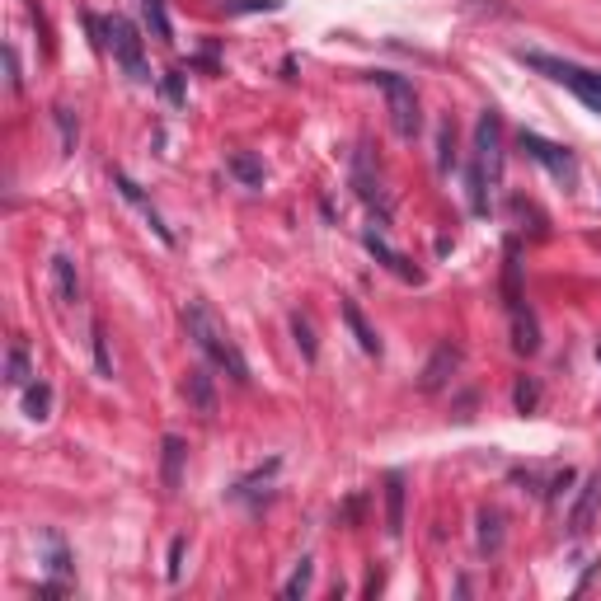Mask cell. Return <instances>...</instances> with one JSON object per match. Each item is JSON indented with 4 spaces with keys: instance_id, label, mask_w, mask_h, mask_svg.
<instances>
[{
    "instance_id": "1",
    "label": "cell",
    "mask_w": 601,
    "mask_h": 601,
    "mask_svg": "<svg viewBox=\"0 0 601 601\" xmlns=\"http://www.w3.org/2000/svg\"><path fill=\"white\" fill-rule=\"evenodd\" d=\"M470 212H489V198L503 188V118L498 108H484L475 123V155H470Z\"/></svg>"
},
{
    "instance_id": "2",
    "label": "cell",
    "mask_w": 601,
    "mask_h": 601,
    "mask_svg": "<svg viewBox=\"0 0 601 601\" xmlns=\"http://www.w3.org/2000/svg\"><path fill=\"white\" fill-rule=\"evenodd\" d=\"M184 324H188V339L198 343L202 357H207L212 367L226 371L235 386H249L245 353H240V343L231 339V329H226V324L212 315V306H207V301H188V306H184Z\"/></svg>"
},
{
    "instance_id": "3",
    "label": "cell",
    "mask_w": 601,
    "mask_h": 601,
    "mask_svg": "<svg viewBox=\"0 0 601 601\" xmlns=\"http://www.w3.org/2000/svg\"><path fill=\"white\" fill-rule=\"evenodd\" d=\"M517 57H522L531 71H540L545 80L573 90L592 113H601V76L597 71H587V66H578V62H564V57H545V52H517Z\"/></svg>"
},
{
    "instance_id": "4",
    "label": "cell",
    "mask_w": 601,
    "mask_h": 601,
    "mask_svg": "<svg viewBox=\"0 0 601 601\" xmlns=\"http://www.w3.org/2000/svg\"><path fill=\"white\" fill-rule=\"evenodd\" d=\"M104 47L113 52V62L127 71V80H137V85H146V80H151L146 47H141V33H137V24H132V19L108 15L104 19Z\"/></svg>"
},
{
    "instance_id": "5",
    "label": "cell",
    "mask_w": 601,
    "mask_h": 601,
    "mask_svg": "<svg viewBox=\"0 0 601 601\" xmlns=\"http://www.w3.org/2000/svg\"><path fill=\"white\" fill-rule=\"evenodd\" d=\"M371 85L386 94V108H390V123H395V132H400L404 141H414L418 132H423V113H418L414 85H409L404 76H395V71H376V76H371Z\"/></svg>"
},
{
    "instance_id": "6",
    "label": "cell",
    "mask_w": 601,
    "mask_h": 601,
    "mask_svg": "<svg viewBox=\"0 0 601 601\" xmlns=\"http://www.w3.org/2000/svg\"><path fill=\"white\" fill-rule=\"evenodd\" d=\"M517 146H522V151L536 160L540 170H550V179H559L564 188H578V160H573L564 146L545 141L540 132H522V137H517Z\"/></svg>"
},
{
    "instance_id": "7",
    "label": "cell",
    "mask_w": 601,
    "mask_h": 601,
    "mask_svg": "<svg viewBox=\"0 0 601 601\" xmlns=\"http://www.w3.org/2000/svg\"><path fill=\"white\" fill-rule=\"evenodd\" d=\"M184 400L193 404L202 418L216 414V376H212V367H207V362L188 367V376H184Z\"/></svg>"
},
{
    "instance_id": "8",
    "label": "cell",
    "mask_w": 601,
    "mask_h": 601,
    "mask_svg": "<svg viewBox=\"0 0 601 601\" xmlns=\"http://www.w3.org/2000/svg\"><path fill=\"white\" fill-rule=\"evenodd\" d=\"M362 245H367L371 254H376V259L386 263V268H390V273H395V278H404V282H418V278H423V273H418L414 263L404 259L400 249H390V240H386V235H381V226H367V231H362Z\"/></svg>"
},
{
    "instance_id": "9",
    "label": "cell",
    "mask_w": 601,
    "mask_h": 601,
    "mask_svg": "<svg viewBox=\"0 0 601 601\" xmlns=\"http://www.w3.org/2000/svg\"><path fill=\"white\" fill-rule=\"evenodd\" d=\"M508 320H512V348L522 357H531L540 348V324H536V315H531V306H526V301L508 306Z\"/></svg>"
},
{
    "instance_id": "10",
    "label": "cell",
    "mask_w": 601,
    "mask_h": 601,
    "mask_svg": "<svg viewBox=\"0 0 601 601\" xmlns=\"http://www.w3.org/2000/svg\"><path fill=\"white\" fill-rule=\"evenodd\" d=\"M597 508H601V475H592L583 484L578 503H573V512H569V531H573V536H587V531H592V517H597Z\"/></svg>"
},
{
    "instance_id": "11",
    "label": "cell",
    "mask_w": 601,
    "mask_h": 601,
    "mask_svg": "<svg viewBox=\"0 0 601 601\" xmlns=\"http://www.w3.org/2000/svg\"><path fill=\"white\" fill-rule=\"evenodd\" d=\"M456 367H461V348H456V343H437V353H432L428 367H423V390H442Z\"/></svg>"
},
{
    "instance_id": "12",
    "label": "cell",
    "mask_w": 601,
    "mask_h": 601,
    "mask_svg": "<svg viewBox=\"0 0 601 601\" xmlns=\"http://www.w3.org/2000/svg\"><path fill=\"white\" fill-rule=\"evenodd\" d=\"M52 292L62 306H76L80 301V273H76V259L71 254H57L52 259Z\"/></svg>"
},
{
    "instance_id": "13",
    "label": "cell",
    "mask_w": 601,
    "mask_h": 601,
    "mask_svg": "<svg viewBox=\"0 0 601 601\" xmlns=\"http://www.w3.org/2000/svg\"><path fill=\"white\" fill-rule=\"evenodd\" d=\"M113 184H118V193H123V198L132 202V207H137V212L146 216V221H151V231L160 235V240H165V245H174V235H170V226H165V221H160V212H155L151 202L141 198V188L132 184V179H127V174H113Z\"/></svg>"
},
{
    "instance_id": "14",
    "label": "cell",
    "mask_w": 601,
    "mask_h": 601,
    "mask_svg": "<svg viewBox=\"0 0 601 601\" xmlns=\"http://www.w3.org/2000/svg\"><path fill=\"white\" fill-rule=\"evenodd\" d=\"M160 451H165V470H160V479H165V489L170 494H179V484H184V456H188V447H184V437H165L160 442Z\"/></svg>"
},
{
    "instance_id": "15",
    "label": "cell",
    "mask_w": 601,
    "mask_h": 601,
    "mask_svg": "<svg viewBox=\"0 0 601 601\" xmlns=\"http://www.w3.org/2000/svg\"><path fill=\"white\" fill-rule=\"evenodd\" d=\"M343 320H348V329H353V339H357V348H362V353L381 357V339H376V329L367 324V315L357 310V301H343Z\"/></svg>"
},
{
    "instance_id": "16",
    "label": "cell",
    "mask_w": 601,
    "mask_h": 601,
    "mask_svg": "<svg viewBox=\"0 0 601 601\" xmlns=\"http://www.w3.org/2000/svg\"><path fill=\"white\" fill-rule=\"evenodd\" d=\"M386 531L395 540L404 536V479L400 475L386 479Z\"/></svg>"
},
{
    "instance_id": "17",
    "label": "cell",
    "mask_w": 601,
    "mask_h": 601,
    "mask_svg": "<svg viewBox=\"0 0 601 601\" xmlns=\"http://www.w3.org/2000/svg\"><path fill=\"white\" fill-rule=\"evenodd\" d=\"M353 188H357V198H362V202H381V207H386V198H381V188H376V179H371L367 146H362V151H357V160H353Z\"/></svg>"
},
{
    "instance_id": "18",
    "label": "cell",
    "mask_w": 601,
    "mask_h": 601,
    "mask_svg": "<svg viewBox=\"0 0 601 601\" xmlns=\"http://www.w3.org/2000/svg\"><path fill=\"white\" fill-rule=\"evenodd\" d=\"M24 414H29L33 423H43V418L52 414V386H47V381H29V386H24Z\"/></svg>"
},
{
    "instance_id": "19",
    "label": "cell",
    "mask_w": 601,
    "mask_h": 601,
    "mask_svg": "<svg viewBox=\"0 0 601 601\" xmlns=\"http://www.w3.org/2000/svg\"><path fill=\"white\" fill-rule=\"evenodd\" d=\"M5 381H10V386H29V381H33L29 348H24V343H10V357H5Z\"/></svg>"
},
{
    "instance_id": "20",
    "label": "cell",
    "mask_w": 601,
    "mask_h": 601,
    "mask_svg": "<svg viewBox=\"0 0 601 601\" xmlns=\"http://www.w3.org/2000/svg\"><path fill=\"white\" fill-rule=\"evenodd\" d=\"M226 165H231V174H235V179H240L245 188H263V165H259V160H254L249 151H235Z\"/></svg>"
},
{
    "instance_id": "21",
    "label": "cell",
    "mask_w": 601,
    "mask_h": 601,
    "mask_svg": "<svg viewBox=\"0 0 601 601\" xmlns=\"http://www.w3.org/2000/svg\"><path fill=\"white\" fill-rule=\"evenodd\" d=\"M141 10H146V24H151L155 38H160V43H174L170 15H165V0H141Z\"/></svg>"
},
{
    "instance_id": "22",
    "label": "cell",
    "mask_w": 601,
    "mask_h": 601,
    "mask_svg": "<svg viewBox=\"0 0 601 601\" xmlns=\"http://www.w3.org/2000/svg\"><path fill=\"white\" fill-rule=\"evenodd\" d=\"M479 545H484V550H498V545H503V517H498V512H479Z\"/></svg>"
},
{
    "instance_id": "23",
    "label": "cell",
    "mask_w": 601,
    "mask_h": 601,
    "mask_svg": "<svg viewBox=\"0 0 601 601\" xmlns=\"http://www.w3.org/2000/svg\"><path fill=\"white\" fill-rule=\"evenodd\" d=\"M292 334H296V348H301V357H306V362H315L320 343H315V329H310L306 315H292Z\"/></svg>"
},
{
    "instance_id": "24",
    "label": "cell",
    "mask_w": 601,
    "mask_h": 601,
    "mask_svg": "<svg viewBox=\"0 0 601 601\" xmlns=\"http://www.w3.org/2000/svg\"><path fill=\"white\" fill-rule=\"evenodd\" d=\"M310 578H315V564H310V559H301V564H296V573L287 578V587H282V597H287V601L306 597V592H310Z\"/></svg>"
},
{
    "instance_id": "25",
    "label": "cell",
    "mask_w": 601,
    "mask_h": 601,
    "mask_svg": "<svg viewBox=\"0 0 601 601\" xmlns=\"http://www.w3.org/2000/svg\"><path fill=\"white\" fill-rule=\"evenodd\" d=\"M273 475H278V461H268V470H254L249 479H240V484L231 489V498H254L259 494V484H268Z\"/></svg>"
},
{
    "instance_id": "26",
    "label": "cell",
    "mask_w": 601,
    "mask_h": 601,
    "mask_svg": "<svg viewBox=\"0 0 601 601\" xmlns=\"http://www.w3.org/2000/svg\"><path fill=\"white\" fill-rule=\"evenodd\" d=\"M90 334H94V367H99V376H113V357H108V339H104V329L94 324Z\"/></svg>"
},
{
    "instance_id": "27",
    "label": "cell",
    "mask_w": 601,
    "mask_h": 601,
    "mask_svg": "<svg viewBox=\"0 0 601 601\" xmlns=\"http://www.w3.org/2000/svg\"><path fill=\"white\" fill-rule=\"evenodd\" d=\"M47 545H52V559H47V569L57 573V578H66L71 573V559H66V545L57 536H47Z\"/></svg>"
},
{
    "instance_id": "28",
    "label": "cell",
    "mask_w": 601,
    "mask_h": 601,
    "mask_svg": "<svg viewBox=\"0 0 601 601\" xmlns=\"http://www.w3.org/2000/svg\"><path fill=\"white\" fill-rule=\"evenodd\" d=\"M512 400H517V414H531V409H536V400H540L536 381H517V395H512Z\"/></svg>"
},
{
    "instance_id": "29",
    "label": "cell",
    "mask_w": 601,
    "mask_h": 601,
    "mask_svg": "<svg viewBox=\"0 0 601 601\" xmlns=\"http://www.w3.org/2000/svg\"><path fill=\"white\" fill-rule=\"evenodd\" d=\"M456 165V132H451V123H442V174Z\"/></svg>"
},
{
    "instance_id": "30",
    "label": "cell",
    "mask_w": 601,
    "mask_h": 601,
    "mask_svg": "<svg viewBox=\"0 0 601 601\" xmlns=\"http://www.w3.org/2000/svg\"><path fill=\"white\" fill-rule=\"evenodd\" d=\"M57 123H62V141H66V151H76V118H71V108H57Z\"/></svg>"
},
{
    "instance_id": "31",
    "label": "cell",
    "mask_w": 601,
    "mask_h": 601,
    "mask_svg": "<svg viewBox=\"0 0 601 601\" xmlns=\"http://www.w3.org/2000/svg\"><path fill=\"white\" fill-rule=\"evenodd\" d=\"M165 99H170V104H184V71H170V76H165Z\"/></svg>"
},
{
    "instance_id": "32",
    "label": "cell",
    "mask_w": 601,
    "mask_h": 601,
    "mask_svg": "<svg viewBox=\"0 0 601 601\" xmlns=\"http://www.w3.org/2000/svg\"><path fill=\"white\" fill-rule=\"evenodd\" d=\"M5 71H10V90L19 94V85H24V76H19V52H15V47H5Z\"/></svg>"
},
{
    "instance_id": "33",
    "label": "cell",
    "mask_w": 601,
    "mask_h": 601,
    "mask_svg": "<svg viewBox=\"0 0 601 601\" xmlns=\"http://www.w3.org/2000/svg\"><path fill=\"white\" fill-rule=\"evenodd\" d=\"M184 550H188V540L179 536V540L170 545V578H179V573H184Z\"/></svg>"
}]
</instances>
